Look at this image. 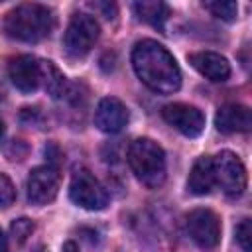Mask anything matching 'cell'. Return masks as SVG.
I'll list each match as a JSON object with an SVG mask.
<instances>
[{
    "label": "cell",
    "mask_w": 252,
    "mask_h": 252,
    "mask_svg": "<svg viewBox=\"0 0 252 252\" xmlns=\"http://www.w3.org/2000/svg\"><path fill=\"white\" fill-rule=\"evenodd\" d=\"M132 65L140 81L154 93L173 94L181 87V71L175 57L154 39H142L134 45Z\"/></svg>",
    "instance_id": "6da1fadb"
},
{
    "label": "cell",
    "mask_w": 252,
    "mask_h": 252,
    "mask_svg": "<svg viewBox=\"0 0 252 252\" xmlns=\"http://www.w3.org/2000/svg\"><path fill=\"white\" fill-rule=\"evenodd\" d=\"M55 28L53 12L41 4H20L4 18V32L18 41L45 39Z\"/></svg>",
    "instance_id": "7a4b0ae2"
},
{
    "label": "cell",
    "mask_w": 252,
    "mask_h": 252,
    "mask_svg": "<svg viewBox=\"0 0 252 252\" xmlns=\"http://www.w3.org/2000/svg\"><path fill=\"white\" fill-rule=\"evenodd\" d=\"M128 163L136 179L146 187H158L165 179V154L161 146L150 138H138L130 144Z\"/></svg>",
    "instance_id": "3957f363"
},
{
    "label": "cell",
    "mask_w": 252,
    "mask_h": 252,
    "mask_svg": "<svg viewBox=\"0 0 252 252\" xmlns=\"http://www.w3.org/2000/svg\"><path fill=\"white\" fill-rule=\"evenodd\" d=\"M98 33H100L98 22L93 16L73 14L63 35V47L71 57H83L93 49V45L98 39Z\"/></svg>",
    "instance_id": "277c9868"
},
{
    "label": "cell",
    "mask_w": 252,
    "mask_h": 252,
    "mask_svg": "<svg viewBox=\"0 0 252 252\" xmlns=\"http://www.w3.org/2000/svg\"><path fill=\"white\" fill-rule=\"evenodd\" d=\"M215 185H219L228 197H238L246 189V169L240 158L232 152H220L213 158Z\"/></svg>",
    "instance_id": "5b68a950"
},
{
    "label": "cell",
    "mask_w": 252,
    "mask_h": 252,
    "mask_svg": "<svg viewBox=\"0 0 252 252\" xmlns=\"http://www.w3.org/2000/svg\"><path fill=\"white\" fill-rule=\"evenodd\" d=\"M69 197L75 205L87 211H100L108 205L106 189L87 169H77L73 173V179L69 185Z\"/></svg>",
    "instance_id": "8992f818"
},
{
    "label": "cell",
    "mask_w": 252,
    "mask_h": 252,
    "mask_svg": "<svg viewBox=\"0 0 252 252\" xmlns=\"http://www.w3.org/2000/svg\"><path fill=\"white\" fill-rule=\"evenodd\" d=\"M61 185V173L55 165H39L28 177V201L32 205L51 203Z\"/></svg>",
    "instance_id": "52a82bcc"
},
{
    "label": "cell",
    "mask_w": 252,
    "mask_h": 252,
    "mask_svg": "<svg viewBox=\"0 0 252 252\" xmlns=\"http://www.w3.org/2000/svg\"><path fill=\"white\" fill-rule=\"evenodd\" d=\"M187 232L201 248H215L220 240V220L211 209H195L187 215Z\"/></svg>",
    "instance_id": "ba28073f"
},
{
    "label": "cell",
    "mask_w": 252,
    "mask_h": 252,
    "mask_svg": "<svg viewBox=\"0 0 252 252\" xmlns=\"http://www.w3.org/2000/svg\"><path fill=\"white\" fill-rule=\"evenodd\" d=\"M161 116L167 124H171L175 130H179L183 136H189V138H197L205 128L203 112L191 104H183V102L165 104L161 108Z\"/></svg>",
    "instance_id": "9c48e42d"
},
{
    "label": "cell",
    "mask_w": 252,
    "mask_h": 252,
    "mask_svg": "<svg viewBox=\"0 0 252 252\" xmlns=\"http://www.w3.org/2000/svg\"><path fill=\"white\" fill-rule=\"evenodd\" d=\"M8 77L22 93H33L41 85V61L32 55H18L8 63Z\"/></svg>",
    "instance_id": "30bf717a"
},
{
    "label": "cell",
    "mask_w": 252,
    "mask_h": 252,
    "mask_svg": "<svg viewBox=\"0 0 252 252\" xmlns=\"http://www.w3.org/2000/svg\"><path fill=\"white\" fill-rule=\"evenodd\" d=\"M94 124L104 134H116L128 124V108L122 100L106 96L98 102L94 110Z\"/></svg>",
    "instance_id": "8fae6325"
},
{
    "label": "cell",
    "mask_w": 252,
    "mask_h": 252,
    "mask_svg": "<svg viewBox=\"0 0 252 252\" xmlns=\"http://www.w3.org/2000/svg\"><path fill=\"white\" fill-rule=\"evenodd\" d=\"M215 126L222 134H234V132H248L252 128V114L250 108L244 104L228 102L222 104L217 110Z\"/></svg>",
    "instance_id": "7c38bea8"
},
{
    "label": "cell",
    "mask_w": 252,
    "mask_h": 252,
    "mask_svg": "<svg viewBox=\"0 0 252 252\" xmlns=\"http://www.w3.org/2000/svg\"><path fill=\"white\" fill-rule=\"evenodd\" d=\"M191 65L207 79L211 81H217V83H222L230 77V65L228 61L220 55V53H215V51H199V53H193L189 57Z\"/></svg>",
    "instance_id": "4fadbf2b"
},
{
    "label": "cell",
    "mask_w": 252,
    "mask_h": 252,
    "mask_svg": "<svg viewBox=\"0 0 252 252\" xmlns=\"http://www.w3.org/2000/svg\"><path fill=\"white\" fill-rule=\"evenodd\" d=\"M215 187V171H213V158L211 156H201L191 167L189 179H187V189L193 195H207Z\"/></svg>",
    "instance_id": "5bb4252c"
},
{
    "label": "cell",
    "mask_w": 252,
    "mask_h": 252,
    "mask_svg": "<svg viewBox=\"0 0 252 252\" xmlns=\"http://www.w3.org/2000/svg\"><path fill=\"white\" fill-rule=\"evenodd\" d=\"M134 12L136 16L154 26V28H161L163 22L167 20L169 16V8L163 4V2H158V0H142V2H134Z\"/></svg>",
    "instance_id": "9a60e30c"
},
{
    "label": "cell",
    "mask_w": 252,
    "mask_h": 252,
    "mask_svg": "<svg viewBox=\"0 0 252 252\" xmlns=\"http://www.w3.org/2000/svg\"><path fill=\"white\" fill-rule=\"evenodd\" d=\"M41 85L53 98H63L69 89L65 75L51 61H41Z\"/></svg>",
    "instance_id": "2e32d148"
},
{
    "label": "cell",
    "mask_w": 252,
    "mask_h": 252,
    "mask_svg": "<svg viewBox=\"0 0 252 252\" xmlns=\"http://www.w3.org/2000/svg\"><path fill=\"white\" fill-rule=\"evenodd\" d=\"M205 8H207L213 16H217V18H220V20H224V22H232V20H236V14H238V6H236V2H230V0L205 2Z\"/></svg>",
    "instance_id": "e0dca14e"
},
{
    "label": "cell",
    "mask_w": 252,
    "mask_h": 252,
    "mask_svg": "<svg viewBox=\"0 0 252 252\" xmlns=\"http://www.w3.org/2000/svg\"><path fill=\"white\" fill-rule=\"evenodd\" d=\"M10 230H12L14 242H16V244H24V242L32 236V232H33V222H32L30 219L22 217V219H16V220L12 222Z\"/></svg>",
    "instance_id": "ac0fdd59"
},
{
    "label": "cell",
    "mask_w": 252,
    "mask_h": 252,
    "mask_svg": "<svg viewBox=\"0 0 252 252\" xmlns=\"http://www.w3.org/2000/svg\"><path fill=\"white\" fill-rule=\"evenodd\" d=\"M234 234H236V242L242 248V252H252V222H250V219H242L236 224Z\"/></svg>",
    "instance_id": "d6986e66"
},
{
    "label": "cell",
    "mask_w": 252,
    "mask_h": 252,
    "mask_svg": "<svg viewBox=\"0 0 252 252\" xmlns=\"http://www.w3.org/2000/svg\"><path fill=\"white\" fill-rule=\"evenodd\" d=\"M16 199L14 183L6 173H0V207H10Z\"/></svg>",
    "instance_id": "ffe728a7"
},
{
    "label": "cell",
    "mask_w": 252,
    "mask_h": 252,
    "mask_svg": "<svg viewBox=\"0 0 252 252\" xmlns=\"http://www.w3.org/2000/svg\"><path fill=\"white\" fill-rule=\"evenodd\" d=\"M26 154H28V146H26L22 140H12V142L8 144V148H6V156H8V159H12V161L24 159Z\"/></svg>",
    "instance_id": "44dd1931"
},
{
    "label": "cell",
    "mask_w": 252,
    "mask_h": 252,
    "mask_svg": "<svg viewBox=\"0 0 252 252\" xmlns=\"http://www.w3.org/2000/svg\"><path fill=\"white\" fill-rule=\"evenodd\" d=\"M89 6L96 12H100V16H104L106 20L116 18V4H112V2H91Z\"/></svg>",
    "instance_id": "7402d4cb"
},
{
    "label": "cell",
    "mask_w": 252,
    "mask_h": 252,
    "mask_svg": "<svg viewBox=\"0 0 252 252\" xmlns=\"http://www.w3.org/2000/svg\"><path fill=\"white\" fill-rule=\"evenodd\" d=\"M43 154H45L47 165H55V167H57V163L61 161V150H59L55 144H47L45 150H43Z\"/></svg>",
    "instance_id": "603a6c76"
},
{
    "label": "cell",
    "mask_w": 252,
    "mask_h": 252,
    "mask_svg": "<svg viewBox=\"0 0 252 252\" xmlns=\"http://www.w3.org/2000/svg\"><path fill=\"white\" fill-rule=\"evenodd\" d=\"M20 118H22V122H35V120H39V112L35 110V108H24L22 110V114H20Z\"/></svg>",
    "instance_id": "cb8c5ba5"
},
{
    "label": "cell",
    "mask_w": 252,
    "mask_h": 252,
    "mask_svg": "<svg viewBox=\"0 0 252 252\" xmlns=\"http://www.w3.org/2000/svg\"><path fill=\"white\" fill-rule=\"evenodd\" d=\"M0 252H8V238L4 236L2 228H0Z\"/></svg>",
    "instance_id": "d4e9b609"
},
{
    "label": "cell",
    "mask_w": 252,
    "mask_h": 252,
    "mask_svg": "<svg viewBox=\"0 0 252 252\" xmlns=\"http://www.w3.org/2000/svg\"><path fill=\"white\" fill-rule=\"evenodd\" d=\"M63 252H79V248H77V244H75V242H71V240H69V242H65V244H63Z\"/></svg>",
    "instance_id": "484cf974"
},
{
    "label": "cell",
    "mask_w": 252,
    "mask_h": 252,
    "mask_svg": "<svg viewBox=\"0 0 252 252\" xmlns=\"http://www.w3.org/2000/svg\"><path fill=\"white\" fill-rule=\"evenodd\" d=\"M4 136V122H2V118H0V138Z\"/></svg>",
    "instance_id": "4316f807"
},
{
    "label": "cell",
    "mask_w": 252,
    "mask_h": 252,
    "mask_svg": "<svg viewBox=\"0 0 252 252\" xmlns=\"http://www.w3.org/2000/svg\"><path fill=\"white\" fill-rule=\"evenodd\" d=\"M33 252H47V250H45V248H43V246H37V248H35V250H33Z\"/></svg>",
    "instance_id": "83f0119b"
}]
</instances>
